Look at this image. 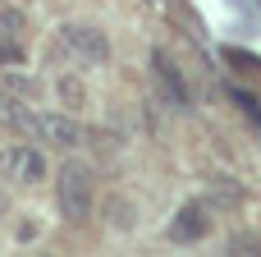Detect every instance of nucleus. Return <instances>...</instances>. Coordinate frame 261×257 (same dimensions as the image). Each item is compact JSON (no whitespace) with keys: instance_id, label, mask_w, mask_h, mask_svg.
Returning a JSON list of instances; mask_svg holds the SVG:
<instances>
[{"instance_id":"obj_12","label":"nucleus","mask_w":261,"mask_h":257,"mask_svg":"<svg viewBox=\"0 0 261 257\" xmlns=\"http://www.w3.org/2000/svg\"><path fill=\"white\" fill-rule=\"evenodd\" d=\"M151 5H161V0H151Z\"/></svg>"},{"instance_id":"obj_7","label":"nucleus","mask_w":261,"mask_h":257,"mask_svg":"<svg viewBox=\"0 0 261 257\" xmlns=\"http://www.w3.org/2000/svg\"><path fill=\"white\" fill-rule=\"evenodd\" d=\"M106 225H110L115 235H128V230L138 225V207H133L128 198H110V202H106Z\"/></svg>"},{"instance_id":"obj_6","label":"nucleus","mask_w":261,"mask_h":257,"mask_svg":"<svg viewBox=\"0 0 261 257\" xmlns=\"http://www.w3.org/2000/svg\"><path fill=\"white\" fill-rule=\"evenodd\" d=\"M151 69H156V87H165V97H170V106H188V87H184V78H179V69H174V60L170 55H151Z\"/></svg>"},{"instance_id":"obj_3","label":"nucleus","mask_w":261,"mask_h":257,"mask_svg":"<svg viewBox=\"0 0 261 257\" xmlns=\"http://www.w3.org/2000/svg\"><path fill=\"white\" fill-rule=\"evenodd\" d=\"M55 55L69 60L73 69H101L110 64V37L96 23H64L55 32Z\"/></svg>"},{"instance_id":"obj_8","label":"nucleus","mask_w":261,"mask_h":257,"mask_svg":"<svg viewBox=\"0 0 261 257\" xmlns=\"http://www.w3.org/2000/svg\"><path fill=\"white\" fill-rule=\"evenodd\" d=\"M28 32V14L14 5H0V41H23Z\"/></svg>"},{"instance_id":"obj_4","label":"nucleus","mask_w":261,"mask_h":257,"mask_svg":"<svg viewBox=\"0 0 261 257\" xmlns=\"http://www.w3.org/2000/svg\"><path fill=\"white\" fill-rule=\"evenodd\" d=\"M46 175H50V161L37 143H5L0 147V179L37 189V184H46Z\"/></svg>"},{"instance_id":"obj_10","label":"nucleus","mask_w":261,"mask_h":257,"mask_svg":"<svg viewBox=\"0 0 261 257\" xmlns=\"http://www.w3.org/2000/svg\"><path fill=\"white\" fill-rule=\"evenodd\" d=\"M60 92H64V101H69V106H78V101H83V92H78V83H69V78L60 83Z\"/></svg>"},{"instance_id":"obj_9","label":"nucleus","mask_w":261,"mask_h":257,"mask_svg":"<svg viewBox=\"0 0 261 257\" xmlns=\"http://www.w3.org/2000/svg\"><path fill=\"white\" fill-rule=\"evenodd\" d=\"M23 60H28L23 41H0V69H18Z\"/></svg>"},{"instance_id":"obj_11","label":"nucleus","mask_w":261,"mask_h":257,"mask_svg":"<svg viewBox=\"0 0 261 257\" xmlns=\"http://www.w3.org/2000/svg\"><path fill=\"white\" fill-rule=\"evenodd\" d=\"M5 212H9V202H5V193H0V221H5Z\"/></svg>"},{"instance_id":"obj_1","label":"nucleus","mask_w":261,"mask_h":257,"mask_svg":"<svg viewBox=\"0 0 261 257\" xmlns=\"http://www.w3.org/2000/svg\"><path fill=\"white\" fill-rule=\"evenodd\" d=\"M14 110H5V120L14 124V129H23L32 143H41V147H50V152H60V156H73L83 143H87V133H83V124L73 120V115H64V110H28L23 101H9Z\"/></svg>"},{"instance_id":"obj_13","label":"nucleus","mask_w":261,"mask_h":257,"mask_svg":"<svg viewBox=\"0 0 261 257\" xmlns=\"http://www.w3.org/2000/svg\"><path fill=\"white\" fill-rule=\"evenodd\" d=\"M0 92H5V87H0Z\"/></svg>"},{"instance_id":"obj_2","label":"nucleus","mask_w":261,"mask_h":257,"mask_svg":"<svg viewBox=\"0 0 261 257\" xmlns=\"http://www.w3.org/2000/svg\"><path fill=\"white\" fill-rule=\"evenodd\" d=\"M55 207L69 225H87L96 216V170L78 156H69L55 170Z\"/></svg>"},{"instance_id":"obj_5","label":"nucleus","mask_w":261,"mask_h":257,"mask_svg":"<svg viewBox=\"0 0 261 257\" xmlns=\"http://www.w3.org/2000/svg\"><path fill=\"white\" fill-rule=\"evenodd\" d=\"M206 235H211V212H206L202 202H184L179 216L170 221V239H174V244H197V239H206Z\"/></svg>"}]
</instances>
